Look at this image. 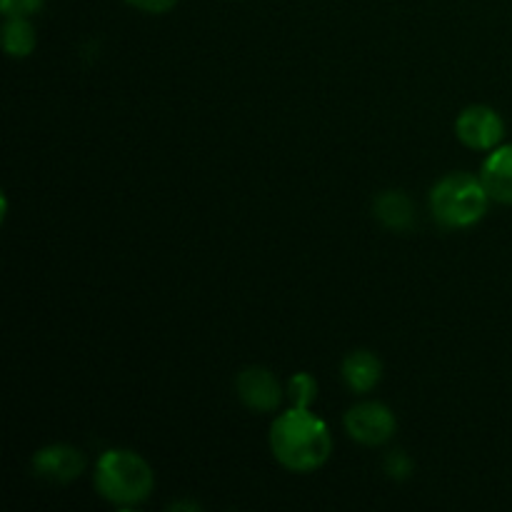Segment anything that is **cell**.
Returning <instances> with one entry per match:
<instances>
[{
	"mask_svg": "<svg viewBox=\"0 0 512 512\" xmlns=\"http://www.w3.org/2000/svg\"><path fill=\"white\" fill-rule=\"evenodd\" d=\"M340 378L348 385L350 393H373L383 380V360L373 350H353L340 363Z\"/></svg>",
	"mask_w": 512,
	"mask_h": 512,
	"instance_id": "obj_8",
	"label": "cell"
},
{
	"mask_svg": "<svg viewBox=\"0 0 512 512\" xmlns=\"http://www.w3.org/2000/svg\"><path fill=\"white\" fill-rule=\"evenodd\" d=\"M455 138L470 150L478 153H490L498 145H503L505 138V120L490 105H468L460 110L455 118Z\"/></svg>",
	"mask_w": 512,
	"mask_h": 512,
	"instance_id": "obj_5",
	"label": "cell"
},
{
	"mask_svg": "<svg viewBox=\"0 0 512 512\" xmlns=\"http://www.w3.org/2000/svg\"><path fill=\"white\" fill-rule=\"evenodd\" d=\"M130 8L140 10V13H148V15H163L168 10H173L178 5V0H125Z\"/></svg>",
	"mask_w": 512,
	"mask_h": 512,
	"instance_id": "obj_15",
	"label": "cell"
},
{
	"mask_svg": "<svg viewBox=\"0 0 512 512\" xmlns=\"http://www.w3.org/2000/svg\"><path fill=\"white\" fill-rule=\"evenodd\" d=\"M490 203L493 200H490L480 175L465 173V170L443 175L430 188L428 198L433 220L448 230H463L478 225L488 213Z\"/></svg>",
	"mask_w": 512,
	"mask_h": 512,
	"instance_id": "obj_3",
	"label": "cell"
},
{
	"mask_svg": "<svg viewBox=\"0 0 512 512\" xmlns=\"http://www.w3.org/2000/svg\"><path fill=\"white\" fill-rule=\"evenodd\" d=\"M35 478L50 485H68L85 473V455L75 445L53 443L33 455Z\"/></svg>",
	"mask_w": 512,
	"mask_h": 512,
	"instance_id": "obj_7",
	"label": "cell"
},
{
	"mask_svg": "<svg viewBox=\"0 0 512 512\" xmlns=\"http://www.w3.org/2000/svg\"><path fill=\"white\" fill-rule=\"evenodd\" d=\"M273 458L290 473H315L333 453V435L328 423L310 408H293L273 420L268 433Z\"/></svg>",
	"mask_w": 512,
	"mask_h": 512,
	"instance_id": "obj_1",
	"label": "cell"
},
{
	"mask_svg": "<svg viewBox=\"0 0 512 512\" xmlns=\"http://www.w3.org/2000/svg\"><path fill=\"white\" fill-rule=\"evenodd\" d=\"M373 215L383 228L393 233H408L415 225V205L403 190H383L375 195Z\"/></svg>",
	"mask_w": 512,
	"mask_h": 512,
	"instance_id": "obj_10",
	"label": "cell"
},
{
	"mask_svg": "<svg viewBox=\"0 0 512 512\" xmlns=\"http://www.w3.org/2000/svg\"><path fill=\"white\" fill-rule=\"evenodd\" d=\"M35 45H38V35H35L33 23H30L28 18H20V15L5 18L3 48L10 58L15 60L28 58V55H33Z\"/></svg>",
	"mask_w": 512,
	"mask_h": 512,
	"instance_id": "obj_11",
	"label": "cell"
},
{
	"mask_svg": "<svg viewBox=\"0 0 512 512\" xmlns=\"http://www.w3.org/2000/svg\"><path fill=\"white\" fill-rule=\"evenodd\" d=\"M383 470L388 478L393 480H408L413 475V458H410L405 450H393V453L385 455Z\"/></svg>",
	"mask_w": 512,
	"mask_h": 512,
	"instance_id": "obj_13",
	"label": "cell"
},
{
	"mask_svg": "<svg viewBox=\"0 0 512 512\" xmlns=\"http://www.w3.org/2000/svg\"><path fill=\"white\" fill-rule=\"evenodd\" d=\"M480 180L493 203L512 205V143L490 150L480 168Z\"/></svg>",
	"mask_w": 512,
	"mask_h": 512,
	"instance_id": "obj_9",
	"label": "cell"
},
{
	"mask_svg": "<svg viewBox=\"0 0 512 512\" xmlns=\"http://www.w3.org/2000/svg\"><path fill=\"white\" fill-rule=\"evenodd\" d=\"M345 433L363 448H380L388 445L398 433V418L393 410L380 400H363L353 405L343 418Z\"/></svg>",
	"mask_w": 512,
	"mask_h": 512,
	"instance_id": "obj_4",
	"label": "cell"
},
{
	"mask_svg": "<svg viewBox=\"0 0 512 512\" xmlns=\"http://www.w3.org/2000/svg\"><path fill=\"white\" fill-rule=\"evenodd\" d=\"M45 5V0H0V13L5 18H13V15H20V18H30V15L38 13Z\"/></svg>",
	"mask_w": 512,
	"mask_h": 512,
	"instance_id": "obj_14",
	"label": "cell"
},
{
	"mask_svg": "<svg viewBox=\"0 0 512 512\" xmlns=\"http://www.w3.org/2000/svg\"><path fill=\"white\" fill-rule=\"evenodd\" d=\"M318 393L320 385L315 380V375L310 373H295L285 383V395H288L293 408H313V403L318 400Z\"/></svg>",
	"mask_w": 512,
	"mask_h": 512,
	"instance_id": "obj_12",
	"label": "cell"
},
{
	"mask_svg": "<svg viewBox=\"0 0 512 512\" xmlns=\"http://www.w3.org/2000/svg\"><path fill=\"white\" fill-rule=\"evenodd\" d=\"M95 493L115 508H138L153 495L155 473L148 460L128 448H110L93 470Z\"/></svg>",
	"mask_w": 512,
	"mask_h": 512,
	"instance_id": "obj_2",
	"label": "cell"
},
{
	"mask_svg": "<svg viewBox=\"0 0 512 512\" xmlns=\"http://www.w3.org/2000/svg\"><path fill=\"white\" fill-rule=\"evenodd\" d=\"M235 393H238L240 403L253 413H275L288 398L278 375L263 365H248L240 370L235 378Z\"/></svg>",
	"mask_w": 512,
	"mask_h": 512,
	"instance_id": "obj_6",
	"label": "cell"
}]
</instances>
